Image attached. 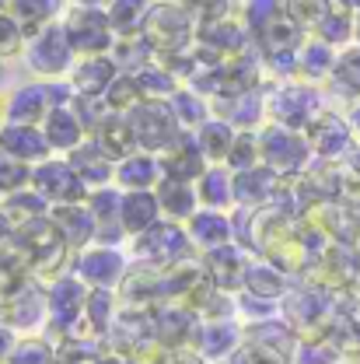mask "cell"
I'll return each instance as SVG.
<instances>
[{
    "label": "cell",
    "mask_w": 360,
    "mask_h": 364,
    "mask_svg": "<svg viewBox=\"0 0 360 364\" xmlns=\"http://www.w3.org/2000/svg\"><path fill=\"white\" fill-rule=\"evenodd\" d=\"M11 249L21 256V263L28 267V273L36 280H56L60 273H70L74 270V249L63 242L60 228L53 225V218H39L32 225L18 228L14 238H11Z\"/></svg>",
    "instance_id": "6da1fadb"
},
{
    "label": "cell",
    "mask_w": 360,
    "mask_h": 364,
    "mask_svg": "<svg viewBox=\"0 0 360 364\" xmlns=\"http://www.w3.org/2000/svg\"><path fill=\"white\" fill-rule=\"evenodd\" d=\"M196 28L200 21L192 18V11L182 0H158L147 25H143V43L154 49L158 60L189 53L196 46Z\"/></svg>",
    "instance_id": "7a4b0ae2"
},
{
    "label": "cell",
    "mask_w": 360,
    "mask_h": 364,
    "mask_svg": "<svg viewBox=\"0 0 360 364\" xmlns=\"http://www.w3.org/2000/svg\"><path fill=\"white\" fill-rule=\"evenodd\" d=\"M336 305H339V291L305 284V287H290V294L280 301V316L294 326L298 340H325Z\"/></svg>",
    "instance_id": "3957f363"
},
{
    "label": "cell",
    "mask_w": 360,
    "mask_h": 364,
    "mask_svg": "<svg viewBox=\"0 0 360 364\" xmlns=\"http://www.w3.org/2000/svg\"><path fill=\"white\" fill-rule=\"evenodd\" d=\"M259 151H263V165L280 172L283 179H301L312 168V161H318L308 136L301 130L280 127V123L259 127Z\"/></svg>",
    "instance_id": "277c9868"
},
{
    "label": "cell",
    "mask_w": 360,
    "mask_h": 364,
    "mask_svg": "<svg viewBox=\"0 0 360 364\" xmlns=\"http://www.w3.org/2000/svg\"><path fill=\"white\" fill-rule=\"evenodd\" d=\"M21 60L36 74V81H63V77H70V70L77 63V53L70 46L67 28H63V18L53 21V25H45V28H39L28 39Z\"/></svg>",
    "instance_id": "5b68a950"
},
{
    "label": "cell",
    "mask_w": 360,
    "mask_h": 364,
    "mask_svg": "<svg viewBox=\"0 0 360 364\" xmlns=\"http://www.w3.org/2000/svg\"><path fill=\"white\" fill-rule=\"evenodd\" d=\"M322 95L315 85L301 81V77H287L280 85H273L266 91V112H270V123L280 127H290V130H308L312 119L322 112Z\"/></svg>",
    "instance_id": "8992f818"
},
{
    "label": "cell",
    "mask_w": 360,
    "mask_h": 364,
    "mask_svg": "<svg viewBox=\"0 0 360 364\" xmlns=\"http://www.w3.org/2000/svg\"><path fill=\"white\" fill-rule=\"evenodd\" d=\"M70 98H74L70 81H28V85H18L7 95L4 119L7 123H36V127H43L45 116L56 105L70 102Z\"/></svg>",
    "instance_id": "52a82bcc"
},
{
    "label": "cell",
    "mask_w": 360,
    "mask_h": 364,
    "mask_svg": "<svg viewBox=\"0 0 360 364\" xmlns=\"http://www.w3.org/2000/svg\"><path fill=\"white\" fill-rule=\"evenodd\" d=\"M49 291V329H60V336H88L84 333V309H88L91 287L77 273H60L45 284Z\"/></svg>",
    "instance_id": "ba28073f"
},
{
    "label": "cell",
    "mask_w": 360,
    "mask_h": 364,
    "mask_svg": "<svg viewBox=\"0 0 360 364\" xmlns=\"http://www.w3.org/2000/svg\"><path fill=\"white\" fill-rule=\"evenodd\" d=\"M130 127H133L136 147L140 151H151V154L168 151L185 134L179 116H175V109H172V98H143L130 112Z\"/></svg>",
    "instance_id": "9c48e42d"
},
{
    "label": "cell",
    "mask_w": 360,
    "mask_h": 364,
    "mask_svg": "<svg viewBox=\"0 0 360 364\" xmlns=\"http://www.w3.org/2000/svg\"><path fill=\"white\" fill-rule=\"evenodd\" d=\"M63 28L70 36V46L77 56H105L116 49V32L109 21L105 7H84V4H70L63 11Z\"/></svg>",
    "instance_id": "30bf717a"
},
{
    "label": "cell",
    "mask_w": 360,
    "mask_h": 364,
    "mask_svg": "<svg viewBox=\"0 0 360 364\" xmlns=\"http://www.w3.org/2000/svg\"><path fill=\"white\" fill-rule=\"evenodd\" d=\"M130 245H133L136 263H151V267H175L179 259L196 252V245H192L185 225L168 221V218L158 221L154 228H147L143 235L130 238Z\"/></svg>",
    "instance_id": "8fae6325"
},
{
    "label": "cell",
    "mask_w": 360,
    "mask_h": 364,
    "mask_svg": "<svg viewBox=\"0 0 360 364\" xmlns=\"http://www.w3.org/2000/svg\"><path fill=\"white\" fill-rule=\"evenodd\" d=\"M0 318L18 333V336H43L49 329V291L43 280H25L4 305H0Z\"/></svg>",
    "instance_id": "7c38bea8"
},
{
    "label": "cell",
    "mask_w": 360,
    "mask_h": 364,
    "mask_svg": "<svg viewBox=\"0 0 360 364\" xmlns=\"http://www.w3.org/2000/svg\"><path fill=\"white\" fill-rule=\"evenodd\" d=\"M32 189H39L49 207H63V203H84L88 200V186L77 176V168L70 165V158L63 154H53L49 161L36 165L32 172Z\"/></svg>",
    "instance_id": "4fadbf2b"
},
{
    "label": "cell",
    "mask_w": 360,
    "mask_h": 364,
    "mask_svg": "<svg viewBox=\"0 0 360 364\" xmlns=\"http://www.w3.org/2000/svg\"><path fill=\"white\" fill-rule=\"evenodd\" d=\"M74 273L88 284V287H105V291H119V284L126 280L130 263L126 252L119 245H88L74 256Z\"/></svg>",
    "instance_id": "5bb4252c"
},
{
    "label": "cell",
    "mask_w": 360,
    "mask_h": 364,
    "mask_svg": "<svg viewBox=\"0 0 360 364\" xmlns=\"http://www.w3.org/2000/svg\"><path fill=\"white\" fill-rule=\"evenodd\" d=\"M312 151H315L318 161H339V158H350L354 144H357V134L350 127V116H339L332 109H322L312 127L305 130Z\"/></svg>",
    "instance_id": "9a60e30c"
},
{
    "label": "cell",
    "mask_w": 360,
    "mask_h": 364,
    "mask_svg": "<svg viewBox=\"0 0 360 364\" xmlns=\"http://www.w3.org/2000/svg\"><path fill=\"white\" fill-rule=\"evenodd\" d=\"M245 343V326L238 318H200L189 350H196L203 361L210 364H227V358Z\"/></svg>",
    "instance_id": "2e32d148"
},
{
    "label": "cell",
    "mask_w": 360,
    "mask_h": 364,
    "mask_svg": "<svg viewBox=\"0 0 360 364\" xmlns=\"http://www.w3.org/2000/svg\"><path fill=\"white\" fill-rule=\"evenodd\" d=\"M290 179H283L280 172H273L266 165H256L249 172H238L234 176V207H245V210H266L276 207L283 200Z\"/></svg>",
    "instance_id": "e0dca14e"
},
{
    "label": "cell",
    "mask_w": 360,
    "mask_h": 364,
    "mask_svg": "<svg viewBox=\"0 0 360 364\" xmlns=\"http://www.w3.org/2000/svg\"><path fill=\"white\" fill-rule=\"evenodd\" d=\"M249 263H252V252L238 242L231 245H221L214 252H203V267L210 273L214 287L224 291V294H241L245 291V273H249Z\"/></svg>",
    "instance_id": "ac0fdd59"
},
{
    "label": "cell",
    "mask_w": 360,
    "mask_h": 364,
    "mask_svg": "<svg viewBox=\"0 0 360 364\" xmlns=\"http://www.w3.org/2000/svg\"><path fill=\"white\" fill-rule=\"evenodd\" d=\"M210 105H214V116L234 123L238 130H259L263 123H270L263 85H259V88L234 91V95H221V98H210Z\"/></svg>",
    "instance_id": "d6986e66"
},
{
    "label": "cell",
    "mask_w": 360,
    "mask_h": 364,
    "mask_svg": "<svg viewBox=\"0 0 360 364\" xmlns=\"http://www.w3.org/2000/svg\"><path fill=\"white\" fill-rule=\"evenodd\" d=\"M88 207L94 214V225H98V245H123L130 235L123 228V189L119 186H102V189H91L88 193Z\"/></svg>",
    "instance_id": "ffe728a7"
},
{
    "label": "cell",
    "mask_w": 360,
    "mask_h": 364,
    "mask_svg": "<svg viewBox=\"0 0 360 364\" xmlns=\"http://www.w3.org/2000/svg\"><path fill=\"white\" fill-rule=\"evenodd\" d=\"M245 298L259 301V305H273L280 309V301L290 294V273L280 270L276 263L263 259V256H252L249 263V273H245Z\"/></svg>",
    "instance_id": "44dd1931"
},
{
    "label": "cell",
    "mask_w": 360,
    "mask_h": 364,
    "mask_svg": "<svg viewBox=\"0 0 360 364\" xmlns=\"http://www.w3.org/2000/svg\"><path fill=\"white\" fill-rule=\"evenodd\" d=\"M45 130V140H49V147H53V154H70V151H77L84 140L91 136L88 123L81 119V112L74 109V98L70 102H63V105H56L49 116H45L43 123Z\"/></svg>",
    "instance_id": "7402d4cb"
},
{
    "label": "cell",
    "mask_w": 360,
    "mask_h": 364,
    "mask_svg": "<svg viewBox=\"0 0 360 364\" xmlns=\"http://www.w3.org/2000/svg\"><path fill=\"white\" fill-rule=\"evenodd\" d=\"M185 231L196 245V252H214L221 245H231L234 242V214L231 210H214V207H200L189 221H185Z\"/></svg>",
    "instance_id": "603a6c76"
},
{
    "label": "cell",
    "mask_w": 360,
    "mask_h": 364,
    "mask_svg": "<svg viewBox=\"0 0 360 364\" xmlns=\"http://www.w3.org/2000/svg\"><path fill=\"white\" fill-rule=\"evenodd\" d=\"M116 77H119V63L112 53H105V56H77L67 81L81 98H105V91L112 88Z\"/></svg>",
    "instance_id": "cb8c5ba5"
},
{
    "label": "cell",
    "mask_w": 360,
    "mask_h": 364,
    "mask_svg": "<svg viewBox=\"0 0 360 364\" xmlns=\"http://www.w3.org/2000/svg\"><path fill=\"white\" fill-rule=\"evenodd\" d=\"M0 147L28 165H43L53 158V147L45 140V130L36 123H0Z\"/></svg>",
    "instance_id": "d4e9b609"
},
{
    "label": "cell",
    "mask_w": 360,
    "mask_h": 364,
    "mask_svg": "<svg viewBox=\"0 0 360 364\" xmlns=\"http://www.w3.org/2000/svg\"><path fill=\"white\" fill-rule=\"evenodd\" d=\"M158 158H161L165 176H168V179H182V182H200V176L210 168L203 147L196 144V134H189V130H185L168 151H161Z\"/></svg>",
    "instance_id": "484cf974"
},
{
    "label": "cell",
    "mask_w": 360,
    "mask_h": 364,
    "mask_svg": "<svg viewBox=\"0 0 360 364\" xmlns=\"http://www.w3.org/2000/svg\"><path fill=\"white\" fill-rule=\"evenodd\" d=\"M154 318H158V343H161L165 350L189 347V343H192V333H196V326H200V312L189 309V305H179V301L161 305V309L154 312Z\"/></svg>",
    "instance_id": "4316f807"
},
{
    "label": "cell",
    "mask_w": 360,
    "mask_h": 364,
    "mask_svg": "<svg viewBox=\"0 0 360 364\" xmlns=\"http://www.w3.org/2000/svg\"><path fill=\"white\" fill-rule=\"evenodd\" d=\"M49 218H53V225L60 228L63 242H67L74 252H81V249L94 245L98 225H94V214H91L88 200H84V203H63V207H53Z\"/></svg>",
    "instance_id": "83f0119b"
},
{
    "label": "cell",
    "mask_w": 360,
    "mask_h": 364,
    "mask_svg": "<svg viewBox=\"0 0 360 364\" xmlns=\"http://www.w3.org/2000/svg\"><path fill=\"white\" fill-rule=\"evenodd\" d=\"M91 140L119 165L123 158H130L136 147V136H133V127H130V116H123V112H105L98 123H94V130H91Z\"/></svg>",
    "instance_id": "f1b7e54d"
},
{
    "label": "cell",
    "mask_w": 360,
    "mask_h": 364,
    "mask_svg": "<svg viewBox=\"0 0 360 364\" xmlns=\"http://www.w3.org/2000/svg\"><path fill=\"white\" fill-rule=\"evenodd\" d=\"M119 214H123V228H126L130 238L143 235L147 228H154L158 221H165L161 200H158L154 189H123V207H119Z\"/></svg>",
    "instance_id": "f546056e"
},
{
    "label": "cell",
    "mask_w": 360,
    "mask_h": 364,
    "mask_svg": "<svg viewBox=\"0 0 360 364\" xmlns=\"http://www.w3.org/2000/svg\"><path fill=\"white\" fill-rule=\"evenodd\" d=\"M70 158V165L77 168V176L84 179L88 189H102V186H116V161L94 144V140H84L77 151H70L67 154Z\"/></svg>",
    "instance_id": "4dcf8cb0"
},
{
    "label": "cell",
    "mask_w": 360,
    "mask_h": 364,
    "mask_svg": "<svg viewBox=\"0 0 360 364\" xmlns=\"http://www.w3.org/2000/svg\"><path fill=\"white\" fill-rule=\"evenodd\" d=\"M165 179L161 158L151 151H133L130 158H123L116 165V186L119 189H158V182Z\"/></svg>",
    "instance_id": "1f68e13d"
},
{
    "label": "cell",
    "mask_w": 360,
    "mask_h": 364,
    "mask_svg": "<svg viewBox=\"0 0 360 364\" xmlns=\"http://www.w3.org/2000/svg\"><path fill=\"white\" fill-rule=\"evenodd\" d=\"M336 56H339L336 46L322 43L318 36H308L305 46L298 49V77L308 81V85H329L332 67H336Z\"/></svg>",
    "instance_id": "d6a6232c"
},
{
    "label": "cell",
    "mask_w": 360,
    "mask_h": 364,
    "mask_svg": "<svg viewBox=\"0 0 360 364\" xmlns=\"http://www.w3.org/2000/svg\"><path fill=\"white\" fill-rule=\"evenodd\" d=\"M158 200H161V214L168 221H179L185 225L203 203H200V193H196V182H182V179H165L158 182Z\"/></svg>",
    "instance_id": "836d02e7"
},
{
    "label": "cell",
    "mask_w": 360,
    "mask_h": 364,
    "mask_svg": "<svg viewBox=\"0 0 360 364\" xmlns=\"http://www.w3.org/2000/svg\"><path fill=\"white\" fill-rule=\"evenodd\" d=\"M119 318V291H105V287H91L88 309H84V333L94 340H105L112 333Z\"/></svg>",
    "instance_id": "e575fe53"
},
{
    "label": "cell",
    "mask_w": 360,
    "mask_h": 364,
    "mask_svg": "<svg viewBox=\"0 0 360 364\" xmlns=\"http://www.w3.org/2000/svg\"><path fill=\"white\" fill-rule=\"evenodd\" d=\"M200 203L214 210H234V172L227 165H210L196 182Z\"/></svg>",
    "instance_id": "d590c367"
},
{
    "label": "cell",
    "mask_w": 360,
    "mask_h": 364,
    "mask_svg": "<svg viewBox=\"0 0 360 364\" xmlns=\"http://www.w3.org/2000/svg\"><path fill=\"white\" fill-rule=\"evenodd\" d=\"M158 0H112L109 7V21H112V32L116 39H140L143 36V25L151 18Z\"/></svg>",
    "instance_id": "8d00e7d4"
},
{
    "label": "cell",
    "mask_w": 360,
    "mask_h": 364,
    "mask_svg": "<svg viewBox=\"0 0 360 364\" xmlns=\"http://www.w3.org/2000/svg\"><path fill=\"white\" fill-rule=\"evenodd\" d=\"M234 136H238V127H234V123H227L221 116H210V119L196 130V144L203 147V154H207L210 165H224L231 147H234Z\"/></svg>",
    "instance_id": "74e56055"
},
{
    "label": "cell",
    "mask_w": 360,
    "mask_h": 364,
    "mask_svg": "<svg viewBox=\"0 0 360 364\" xmlns=\"http://www.w3.org/2000/svg\"><path fill=\"white\" fill-rule=\"evenodd\" d=\"M67 7H70L67 0H11V14L25 25L28 39H32L39 28L53 25V21H60Z\"/></svg>",
    "instance_id": "f35d334b"
},
{
    "label": "cell",
    "mask_w": 360,
    "mask_h": 364,
    "mask_svg": "<svg viewBox=\"0 0 360 364\" xmlns=\"http://www.w3.org/2000/svg\"><path fill=\"white\" fill-rule=\"evenodd\" d=\"M329 88L336 95H343L347 102H360V43L339 49L332 77H329Z\"/></svg>",
    "instance_id": "ab89813d"
},
{
    "label": "cell",
    "mask_w": 360,
    "mask_h": 364,
    "mask_svg": "<svg viewBox=\"0 0 360 364\" xmlns=\"http://www.w3.org/2000/svg\"><path fill=\"white\" fill-rule=\"evenodd\" d=\"M0 207H4V214L14 221V228H25L32 225V221H39V218H49V200H45L39 189H21V193H11V196H4L0 200Z\"/></svg>",
    "instance_id": "60d3db41"
},
{
    "label": "cell",
    "mask_w": 360,
    "mask_h": 364,
    "mask_svg": "<svg viewBox=\"0 0 360 364\" xmlns=\"http://www.w3.org/2000/svg\"><path fill=\"white\" fill-rule=\"evenodd\" d=\"M312 36H318L322 43L336 46V49H347V46L357 43V14L336 4V7L318 21V28L312 32Z\"/></svg>",
    "instance_id": "b9f144b4"
},
{
    "label": "cell",
    "mask_w": 360,
    "mask_h": 364,
    "mask_svg": "<svg viewBox=\"0 0 360 364\" xmlns=\"http://www.w3.org/2000/svg\"><path fill=\"white\" fill-rule=\"evenodd\" d=\"M172 109H175V116H179L182 130H189V134H196V130L214 116L210 98H207V95H200L196 88H189V85H182V88L172 95Z\"/></svg>",
    "instance_id": "7bdbcfd3"
},
{
    "label": "cell",
    "mask_w": 360,
    "mask_h": 364,
    "mask_svg": "<svg viewBox=\"0 0 360 364\" xmlns=\"http://www.w3.org/2000/svg\"><path fill=\"white\" fill-rule=\"evenodd\" d=\"M109 347L94 336H63L56 343V364H105Z\"/></svg>",
    "instance_id": "ee69618b"
},
{
    "label": "cell",
    "mask_w": 360,
    "mask_h": 364,
    "mask_svg": "<svg viewBox=\"0 0 360 364\" xmlns=\"http://www.w3.org/2000/svg\"><path fill=\"white\" fill-rule=\"evenodd\" d=\"M143 98H147V95H143V88H140L136 74L119 70V77L112 81V88L105 91V98H102V102H105V109H109V112H123V116H130Z\"/></svg>",
    "instance_id": "f6af8a7d"
},
{
    "label": "cell",
    "mask_w": 360,
    "mask_h": 364,
    "mask_svg": "<svg viewBox=\"0 0 360 364\" xmlns=\"http://www.w3.org/2000/svg\"><path fill=\"white\" fill-rule=\"evenodd\" d=\"M136 81H140V88H143L147 98H172V95L182 88V81L161 63V60L140 67V70H136Z\"/></svg>",
    "instance_id": "bcb514c9"
},
{
    "label": "cell",
    "mask_w": 360,
    "mask_h": 364,
    "mask_svg": "<svg viewBox=\"0 0 360 364\" xmlns=\"http://www.w3.org/2000/svg\"><path fill=\"white\" fill-rule=\"evenodd\" d=\"M227 168L238 176V172H249L256 165H263V151H259V130H238L234 136V147L224 161Z\"/></svg>",
    "instance_id": "7dc6e473"
},
{
    "label": "cell",
    "mask_w": 360,
    "mask_h": 364,
    "mask_svg": "<svg viewBox=\"0 0 360 364\" xmlns=\"http://www.w3.org/2000/svg\"><path fill=\"white\" fill-rule=\"evenodd\" d=\"M32 172H36V165H28V161H21V158H14V154H7L0 147V200L11 196V193L28 189L32 186Z\"/></svg>",
    "instance_id": "c3c4849f"
},
{
    "label": "cell",
    "mask_w": 360,
    "mask_h": 364,
    "mask_svg": "<svg viewBox=\"0 0 360 364\" xmlns=\"http://www.w3.org/2000/svg\"><path fill=\"white\" fill-rule=\"evenodd\" d=\"M7 364H56V343H49L45 333L43 336H21Z\"/></svg>",
    "instance_id": "681fc988"
},
{
    "label": "cell",
    "mask_w": 360,
    "mask_h": 364,
    "mask_svg": "<svg viewBox=\"0 0 360 364\" xmlns=\"http://www.w3.org/2000/svg\"><path fill=\"white\" fill-rule=\"evenodd\" d=\"M287 7V0H241V7H238V18L245 21V28H249V36H256L266 21H273L280 11Z\"/></svg>",
    "instance_id": "f907efd6"
},
{
    "label": "cell",
    "mask_w": 360,
    "mask_h": 364,
    "mask_svg": "<svg viewBox=\"0 0 360 364\" xmlns=\"http://www.w3.org/2000/svg\"><path fill=\"white\" fill-rule=\"evenodd\" d=\"M25 46H28V32L25 25L7 11L0 14V60H14V56H25Z\"/></svg>",
    "instance_id": "816d5d0a"
},
{
    "label": "cell",
    "mask_w": 360,
    "mask_h": 364,
    "mask_svg": "<svg viewBox=\"0 0 360 364\" xmlns=\"http://www.w3.org/2000/svg\"><path fill=\"white\" fill-rule=\"evenodd\" d=\"M343 354L329 343V340H298L290 364H339Z\"/></svg>",
    "instance_id": "f5cc1de1"
},
{
    "label": "cell",
    "mask_w": 360,
    "mask_h": 364,
    "mask_svg": "<svg viewBox=\"0 0 360 364\" xmlns=\"http://www.w3.org/2000/svg\"><path fill=\"white\" fill-rule=\"evenodd\" d=\"M227 364H290L280 350H273L270 343H259V340H249L227 358Z\"/></svg>",
    "instance_id": "db71d44e"
},
{
    "label": "cell",
    "mask_w": 360,
    "mask_h": 364,
    "mask_svg": "<svg viewBox=\"0 0 360 364\" xmlns=\"http://www.w3.org/2000/svg\"><path fill=\"white\" fill-rule=\"evenodd\" d=\"M18 340H21V336H18V333H14V329L4 322V318H0V364H7L11 350L18 347Z\"/></svg>",
    "instance_id": "11a10c76"
},
{
    "label": "cell",
    "mask_w": 360,
    "mask_h": 364,
    "mask_svg": "<svg viewBox=\"0 0 360 364\" xmlns=\"http://www.w3.org/2000/svg\"><path fill=\"white\" fill-rule=\"evenodd\" d=\"M14 231H18V228H14V221H11V218L4 214V207H0V249H4V245H11Z\"/></svg>",
    "instance_id": "9f6ffc18"
},
{
    "label": "cell",
    "mask_w": 360,
    "mask_h": 364,
    "mask_svg": "<svg viewBox=\"0 0 360 364\" xmlns=\"http://www.w3.org/2000/svg\"><path fill=\"white\" fill-rule=\"evenodd\" d=\"M350 127H354V134H357V140H360V102L350 105Z\"/></svg>",
    "instance_id": "6f0895ef"
},
{
    "label": "cell",
    "mask_w": 360,
    "mask_h": 364,
    "mask_svg": "<svg viewBox=\"0 0 360 364\" xmlns=\"http://www.w3.org/2000/svg\"><path fill=\"white\" fill-rule=\"evenodd\" d=\"M70 4H84V7H112V0H70Z\"/></svg>",
    "instance_id": "680465c9"
},
{
    "label": "cell",
    "mask_w": 360,
    "mask_h": 364,
    "mask_svg": "<svg viewBox=\"0 0 360 364\" xmlns=\"http://www.w3.org/2000/svg\"><path fill=\"white\" fill-rule=\"evenodd\" d=\"M339 7H347V11H354V14H360V0H336Z\"/></svg>",
    "instance_id": "91938a15"
},
{
    "label": "cell",
    "mask_w": 360,
    "mask_h": 364,
    "mask_svg": "<svg viewBox=\"0 0 360 364\" xmlns=\"http://www.w3.org/2000/svg\"><path fill=\"white\" fill-rule=\"evenodd\" d=\"M347 294H350V298H354V305H357V309H360V277H357V280H354V287H350V291H347Z\"/></svg>",
    "instance_id": "94428289"
},
{
    "label": "cell",
    "mask_w": 360,
    "mask_h": 364,
    "mask_svg": "<svg viewBox=\"0 0 360 364\" xmlns=\"http://www.w3.org/2000/svg\"><path fill=\"white\" fill-rule=\"evenodd\" d=\"M4 81H7V60H0V88H4Z\"/></svg>",
    "instance_id": "6125c7cd"
},
{
    "label": "cell",
    "mask_w": 360,
    "mask_h": 364,
    "mask_svg": "<svg viewBox=\"0 0 360 364\" xmlns=\"http://www.w3.org/2000/svg\"><path fill=\"white\" fill-rule=\"evenodd\" d=\"M11 11V0H0V14H7Z\"/></svg>",
    "instance_id": "be15d7a7"
},
{
    "label": "cell",
    "mask_w": 360,
    "mask_h": 364,
    "mask_svg": "<svg viewBox=\"0 0 360 364\" xmlns=\"http://www.w3.org/2000/svg\"><path fill=\"white\" fill-rule=\"evenodd\" d=\"M227 7H241V0H224Z\"/></svg>",
    "instance_id": "e7e4bbea"
},
{
    "label": "cell",
    "mask_w": 360,
    "mask_h": 364,
    "mask_svg": "<svg viewBox=\"0 0 360 364\" xmlns=\"http://www.w3.org/2000/svg\"><path fill=\"white\" fill-rule=\"evenodd\" d=\"M357 43H360V14H357Z\"/></svg>",
    "instance_id": "03108f58"
},
{
    "label": "cell",
    "mask_w": 360,
    "mask_h": 364,
    "mask_svg": "<svg viewBox=\"0 0 360 364\" xmlns=\"http://www.w3.org/2000/svg\"><path fill=\"white\" fill-rule=\"evenodd\" d=\"M0 123H4V116H0Z\"/></svg>",
    "instance_id": "003e7915"
}]
</instances>
